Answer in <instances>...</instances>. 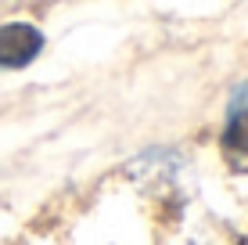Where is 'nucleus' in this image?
<instances>
[{"mask_svg":"<svg viewBox=\"0 0 248 245\" xmlns=\"http://www.w3.org/2000/svg\"><path fill=\"white\" fill-rule=\"evenodd\" d=\"M219 151H223L227 166L234 173H248V80L230 98V112H227L223 137H219Z\"/></svg>","mask_w":248,"mask_h":245,"instance_id":"nucleus-1","label":"nucleus"},{"mask_svg":"<svg viewBox=\"0 0 248 245\" xmlns=\"http://www.w3.org/2000/svg\"><path fill=\"white\" fill-rule=\"evenodd\" d=\"M44 50V33L36 25L11 22L0 25V69H22Z\"/></svg>","mask_w":248,"mask_h":245,"instance_id":"nucleus-2","label":"nucleus"}]
</instances>
